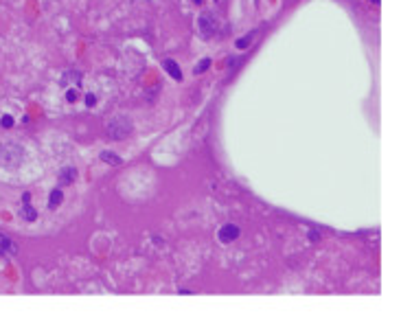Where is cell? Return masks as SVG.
I'll list each match as a JSON object with an SVG mask.
<instances>
[{
    "mask_svg": "<svg viewBox=\"0 0 412 320\" xmlns=\"http://www.w3.org/2000/svg\"><path fill=\"white\" fill-rule=\"evenodd\" d=\"M86 103H88V106H95V103H97V97H95V95H88V97H86Z\"/></svg>",
    "mask_w": 412,
    "mask_h": 320,
    "instance_id": "4fadbf2b",
    "label": "cell"
},
{
    "mask_svg": "<svg viewBox=\"0 0 412 320\" xmlns=\"http://www.w3.org/2000/svg\"><path fill=\"white\" fill-rule=\"evenodd\" d=\"M101 158L105 160L107 164H121V162H123V158L116 156V154H112V152H101Z\"/></svg>",
    "mask_w": 412,
    "mask_h": 320,
    "instance_id": "30bf717a",
    "label": "cell"
},
{
    "mask_svg": "<svg viewBox=\"0 0 412 320\" xmlns=\"http://www.w3.org/2000/svg\"><path fill=\"white\" fill-rule=\"evenodd\" d=\"M255 35H257V33H255V31H250L248 35H243L241 40H237V42H235V46H237V49H248V46H250V42L255 40Z\"/></svg>",
    "mask_w": 412,
    "mask_h": 320,
    "instance_id": "9c48e42d",
    "label": "cell"
},
{
    "mask_svg": "<svg viewBox=\"0 0 412 320\" xmlns=\"http://www.w3.org/2000/svg\"><path fill=\"white\" fill-rule=\"evenodd\" d=\"M193 2H198V4H200V2H204V0H193Z\"/></svg>",
    "mask_w": 412,
    "mask_h": 320,
    "instance_id": "2e32d148",
    "label": "cell"
},
{
    "mask_svg": "<svg viewBox=\"0 0 412 320\" xmlns=\"http://www.w3.org/2000/svg\"><path fill=\"white\" fill-rule=\"evenodd\" d=\"M162 66H165V70L171 75L173 79H176V81H182V70H180V66L173 62V59H165V64H162Z\"/></svg>",
    "mask_w": 412,
    "mask_h": 320,
    "instance_id": "8992f818",
    "label": "cell"
},
{
    "mask_svg": "<svg viewBox=\"0 0 412 320\" xmlns=\"http://www.w3.org/2000/svg\"><path fill=\"white\" fill-rule=\"evenodd\" d=\"M0 125H2V128H11V125H13V119H11L9 114H4L2 119H0Z\"/></svg>",
    "mask_w": 412,
    "mask_h": 320,
    "instance_id": "7c38bea8",
    "label": "cell"
},
{
    "mask_svg": "<svg viewBox=\"0 0 412 320\" xmlns=\"http://www.w3.org/2000/svg\"><path fill=\"white\" fill-rule=\"evenodd\" d=\"M66 99H68V101H75V99H77V92H75V90H68Z\"/></svg>",
    "mask_w": 412,
    "mask_h": 320,
    "instance_id": "5bb4252c",
    "label": "cell"
},
{
    "mask_svg": "<svg viewBox=\"0 0 412 320\" xmlns=\"http://www.w3.org/2000/svg\"><path fill=\"white\" fill-rule=\"evenodd\" d=\"M132 132V123H129L125 116H119V119H112L107 123V136L114 140H123L128 138V134Z\"/></svg>",
    "mask_w": 412,
    "mask_h": 320,
    "instance_id": "6da1fadb",
    "label": "cell"
},
{
    "mask_svg": "<svg viewBox=\"0 0 412 320\" xmlns=\"http://www.w3.org/2000/svg\"><path fill=\"white\" fill-rule=\"evenodd\" d=\"M64 200V193H62V189H55L53 193H51V200H49V209L51 211H55L59 206V202Z\"/></svg>",
    "mask_w": 412,
    "mask_h": 320,
    "instance_id": "52a82bcc",
    "label": "cell"
},
{
    "mask_svg": "<svg viewBox=\"0 0 412 320\" xmlns=\"http://www.w3.org/2000/svg\"><path fill=\"white\" fill-rule=\"evenodd\" d=\"M210 68V59L206 57V59H202V62H198V66H195V75H202L204 70H208Z\"/></svg>",
    "mask_w": 412,
    "mask_h": 320,
    "instance_id": "8fae6325",
    "label": "cell"
},
{
    "mask_svg": "<svg viewBox=\"0 0 412 320\" xmlns=\"http://www.w3.org/2000/svg\"><path fill=\"white\" fill-rule=\"evenodd\" d=\"M22 202H25V204H26V202H31V193H25V195H22Z\"/></svg>",
    "mask_w": 412,
    "mask_h": 320,
    "instance_id": "9a60e30c",
    "label": "cell"
},
{
    "mask_svg": "<svg viewBox=\"0 0 412 320\" xmlns=\"http://www.w3.org/2000/svg\"><path fill=\"white\" fill-rule=\"evenodd\" d=\"M200 31H202V37H213L215 31H217V18H215L213 11H204L202 16H200Z\"/></svg>",
    "mask_w": 412,
    "mask_h": 320,
    "instance_id": "7a4b0ae2",
    "label": "cell"
},
{
    "mask_svg": "<svg viewBox=\"0 0 412 320\" xmlns=\"http://www.w3.org/2000/svg\"><path fill=\"white\" fill-rule=\"evenodd\" d=\"M241 235V228L237 224H226V226H222V230H219V241L222 243H231V241H235L237 237Z\"/></svg>",
    "mask_w": 412,
    "mask_h": 320,
    "instance_id": "3957f363",
    "label": "cell"
},
{
    "mask_svg": "<svg viewBox=\"0 0 412 320\" xmlns=\"http://www.w3.org/2000/svg\"><path fill=\"white\" fill-rule=\"evenodd\" d=\"M16 252H18V246L9 237H4V235L0 233V257H13Z\"/></svg>",
    "mask_w": 412,
    "mask_h": 320,
    "instance_id": "277c9868",
    "label": "cell"
},
{
    "mask_svg": "<svg viewBox=\"0 0 412 320\" xmlns=\"http://www.w3.org/2000/svg\"><path fill=\"white\" fill-rule=\"evenodd\" d=\"M75 176H77V169H75V167L62 169V173H59V185H62V187H68L70 182H75Z\"/></svg>",
    "mask_w": 412,
    "mask_h": 320,
    "instance_id": "5b68a950",
    "label": "cell"
},
{
    "mask_svg": "<svg viewBox=\"0 0 412 320\" xmlns=\"http://www.w3.org/2000/svg\"><path fill=\"white\" fill-rule=\"evenodd\" d=\"M22 217H25L26 222H35V219H37V213H35V209H33V206L29 204V202H26V204H25V209H22Z\"/></svg>",
    "mask_w": 412,
    "mask_h": 320,
    "instance_id": "ba28073f",
    "label": "cell"
}]
</instances>
